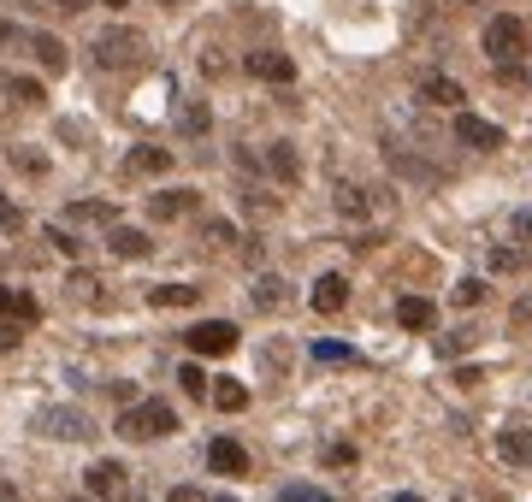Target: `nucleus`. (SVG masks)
<instances>
[{
  "label": "nucleus",
  "mask_w": 532,
  "mask_h": 502,
  "mask_svg": "<svg viewBox=\"0 0 532 502\" xmlns=\"http://www.w3.org/2000/svg\"><path fill=\"white\" fill-rule=\"evenodd\" d=\"M142 54H148V42H142V30H131V24H113V30L95 36V65L101 71H131Z\"/></svg>",
  "instance_id": "obj_3"
},
{
  "label": "nucleus",
  "mask_w": 532,
  "mask_h": 502,
  "mask_svg": "<svg viewBox=\"0 0 532 502\" xmlns=\"http://www.w3.org/2000/svg\"><path fill=\"white\" fill-rule=\"evenodd\" d=\"M308 302H314V314H343V302H349V278H343V272H326V278L314 284Z\"/></svg>",
  "instance_id": "obj_11"
},
{
  "label": "nucleus",
  "mask_w": 532,
  "mask_h": 502,
  "mask_svg": "<svg viewBox=\"0 0 532 502\" xmlns=\"http://www.w3.org/2000/svg\"><path fill=\"white\" fill-rule=\"evenodd\" d=\"M178 136H207V125H213V113H207V101H178Z\"/></svg>",
  "instance_id": "obj_21"
},
{
  "label": "nucleus",
  "mask_w": 532,
  "mask_h": 502,
  "mask_svg": "<svg viewBox=\"0 0 532 502\" xmlns=\"http://www.w3.org/2000/svg\"><path fill=\"white\" fill-rule=\"evenodd\" d=\"M172 502H219V497H201L196 485H178V491H172Z\"/></svg>",
  "instance_id": "obj_37"
},
{
  "label": "nucleus",
  "mask_w": 532,
  "mask_h": 502,
  "mask_svg": "<svg viewBox=\"0 0 532 502\" xmlns=\"http://www.w3.org/2000/svg\"><path fill=\"white\" fill-rule=\"evenodd\" d=\"M201 237H207V243H213V249H225V243H237V231H231V225H219V219H213V225H207V231H201Z\"/></svg>",
  "instance_id": "obj_32"
},
{
  "label": "nucleus",
  "mask_w": 532,
  "mask_h": 502,
  "mask_svg": "<svg viewBox=\"0 0 532 502\" xmlns=\"http://www.w3.org/2000/svg\"><path fill=\"white\" fill-rule=\"evenodd\" d=\"M337 213H343V219H373V213H379V201H373V189H361V184H337Z\"/></svg>",
  "instance_id": "obj_12"
},
{
  "label": "nucleus",
  "mask_w": 532,
  "mask_h": 502,
  "mask_svg": "<svg viewBox=\"0 0 532 502\" xmlns=\"http://www.w3.org/2000/svg\"><path fill=\"white\" fill-rule=\"evenodd\" d=\"M6 101H18V107H42L48 95H42V83H36V77H18V71H6Z\"/></svg>",
  "instance_id": "obj_23"
},
{
  "label": "nucleus",
  "mask_w": 532,
  "mask_h": 502,
  "mask_svg": "<svg viewBox=\"0 0 532 502\" xmlns=\"http://www.w3.org/2000/svg\"><path fill=\"white\" fill-rule=\"evenodd\" d=\"M107 6H131V0H107Z\"/></svg>",
  "instance_id": "obj_41"
},
{
  "label": "nucleus",
  "mask_w": 532,
  "mask_h": 502,
  "mask_svg": "<svg viewBox=\"0 0 532 502\" xmlns=\"http://www.w3.org/2000/svg\"><path fill=\"white\" fill-rule=\"evenodd\" d=\"M207 467H213L219 479H243V473H249V449L237 438H213L207 443Z\"/></svg>",
  "instance_id": "obj_8"
},
{
  "label": "nucleus",
  "mask_w": 532,
  "mask_h": 502,
  "mask_svg": "<svg viewBox=\"0 0 532 502\" xmlns=\"http://www.w3.org/2000/svg\"><path fill=\"white\" fill-rule=\"evenodd\" d=\"M450 296H456V308H479V302H485V284H479V278H462Z\"/></svg>",
  "instance_id": "obj_30"
},
{
  "label": "nucleus",
  "mask_w": 532,
  "mask_h": 502,
  "mask_svg": "<svg viewBox=\"0 0 532 502\" xmlns=\"http://www.w3.org/2000/svg\"><path fill=\"white\" fill-rule=\"evenodd\" d=\"M456 142H467V148H485V154H491V148H503V130L491 125V119H479V113H462V119H456Z\"/></svg>",
  "instance_id": "obj_9"
},
{
  "label": "nucleus",
  "mask_w": 532,
  "mask_h": 502,
  "mask_svg": "<svg viewBox=\"0 0 532 502\" xmlns=\"http://www.w3.org/2000/svg\"><path fill=\"white\" fill-rule=\"evenodd\" d=\"M66 219H95V225H113V201H71Z\"/></svg>",
  "instance_id": "obj_27"
},
{
  "label": "nucleus",
  "mask_w": 532,
  "mask_h": 502,
  "mask_svg": "<svg viewBox=\"0 0 532 502\" xmlns=\"http://www.w3.org/2000/svg\"><path fill=\"white\" fill-rule=\"evenodd\" d=\"M0 308H6V314H18V319H30V325L42 319V308H36V296H24V290H6V284H0Z\"/></svg>",
  "instance_id": "obj_25"
},
{
  "label": "nucleus",
  "mask_w": 532,
  "mask_h": 502,
  "mask_svg": "<svg viewBox=\"0 0 532 502\" xmlns=\"http://www.w3.org/2000/svg\"><path fill=\"white\" fill-rule=\"evenodd\" d=\"M24 331H30V319H18V314L0 308V355H12V349L24 343Z\"/></svg>",
  "instance_id": "obj_26"
},
{
  "label": "nucleus",
  "mask_w": 532,
  "mask_h": 502,
  "mask_svg": "<svg viewBox=\"0 0 532 502\" xmlns=\"http://www.w3.org/2000/svg\"><path fill=\"white\" fill-rule=\"evenodd\" d=\"M266 172H272L278 184H296V178H302V154H296V142H272V148H266Z\"/></svg>",
  "instance_id": "obj_13"
},
{
  "label": "nucleus",
  "mask_w": 532,
  "mask_h": 502,
  "mask_svg": "<svg viewBox=\"0 0 532 502\" xmlns=\"http://www.w3.org/2000/svg\"><path fill=\"white\" fill-rule=\"evenodd\" d=\"M36 432L42 438H60V443H77V438H89V414L83 408H42L36 414Z\"/></svg>",
  "instance_id": "obj_5"
},
{
  "label": "nucleus",
  "mask_w": 532,
  "mask_h": 502,
  "mask_svg": "<svg viewBox=\"0 0 532 502\" xmlns=\"http://www.w3.org/2000/svg\"><path fill=\"white\" fill-rule=\"evenodd\" d=\"M278 502H332V491H320V485H284Z\"/></svg>",
  "instance_id": "obj_29"
},
{
  "label": "nucleus",
  "mask_w": 532,
  "mask_h": 502,
  "mask_svg": "<svg viewBox=\"0 0 532 502\" xmlns=\"http://www.w3.org/2000/svg\"><path fill=\"white\" fill-rule=\"evenodd\" d=\"M314 355L320 361H355V349H343V343H314Z\"/></svg>",
  "instance_id": "obj_34"
},
{
  "label": "nucleus",
  "mask_w": 532,
  "mask_h": 502,
  "mask_svg": "<svg viewBox=\"0 0 532 502\" xmlns=\"http://www.w3.org/2000/svg\"><path fill=\"white\" fill-rule=\"evenodd\" d=\"M166 166H172L166 148H131V160H125V172H136V178H160Z\"/></svg>",
  "instance_id": "obj_20"
},
{
  "label": "nucleus",
  "mask_w": 532,
  "mask_h": 502,
  "mask_svg": "<svg viewBox=\"0 0 532 502\" xmlns=\"http://www.w3.org/2000/svg\"><path fill=\"white\" fill-rule=\"evenodd\" d=\"M196 189H160V195H148V213L154 219H184V213H196Z\"/></svg>",
  "instance_id": "obj_10"
},
{
  "label": "nucleus",
  "mask_w": 532,
  "mask_h": 502,
  "mask_svg": "<svg viewBox=\"0 0 532 502\" xmlns=\"http://www.w3.org/2000/svg\"><path fill=\"white\" fill-rule=\"evenodd\" d=\"M420 101H432V107H462L467 89L456 77H426V83H420Z\"/></svg>",
  "instance_id": "obj_18"
},
{
  "label": "nucleus",
  "mask_w": 532,
  "mask_h": 502,
  "mask_svg": "<svg viewBox=\"0 0 532 502\" xmlns=\"http://www.w3.org/2000/svg\"><path fill=\"white\" fill-rule=\"evenodd\" d=\"M213 408H225V414H243V408H249V390H243L237 378H213Z\"/></svg>",
  "instance_id": "obj_24"
},
{
  "label": "nucleus",
  "mask_w": 532,
  "mask_h": 502,
  "mask_svg": "<svg viewBox=\"0 0 532 502\" xmlns=\"http://www.w3.org/2000/svg\"><path fill=\"white\" fill-rule=\"evenodd\" d=\"M113 432L131 438V443H154V438H172V432H178V414H172L166 402H131Z\"/></svg>",
  "instance_id": "obj_1"
},
{
  "label": "nucleus",
  "mask_w": 532,
  "mask_h": 502,
  "mask_svg": "<svg viewBox=\"0 0 532 502\" xmlns=\"http://www.w3.org/2000/svg\"><path fill=\"white\" fill-rule=\"evenodd\" d=\"M0 231H24V213H18L6 195H0Z\"/></svg>",
  "instance_id": "obj_33"
},
{
  "label": "nucleus",
  "mask_w": 532,
  "mask_h": 502,
  "mask_svg": "<svg viewBox=\"0 0 532 502\" xmlns=\"http://www.w3.org/2000/svg\"><path fill=\"white\" fill-rule=\"evenodd\" d=\"M497 455H503L509 467H527L532 461V432L527 426H503V432H497Z\"/></svg>",
  "instance_id": "obj_15"
},
{
  "label": "nucleus",
  "mask_w": 532,
  "mask_h": 502,
  "mask_svg": "<svg viewBox=\"0 0 532 502\" xmlns=\"http://www.w3.org/2000/svg\"><path fill=\"white\" fill-rule=\"evenodd\" d=\"M243 65H249V77H261V83H296V60L278 54V48H255V54H243Z\"/></svg>",
  "instance_id": "obj_7"
},
{
  "label": "nucleus",
  "mask_w": 532,
  "mask_h": 502,
  "mask_svg": "<svg viewBox=\"0 0 532 502\" xmlns=\"http://www.w3.org/2000/svg\"><path fill=\"white\" fill-rule=\"evenodd\" d=\"M467 343H473V331H444L438 337V355H462Z\"/></svg>",
  "instance_id": "obj_31"
},
{
  "label": "nucleus",
  "mask_w": 532,
  "mask_h": 502,
  "mask_svg": "<svg viewBox=\"0 0 532 502\" xmlns=\"http://www.w3.org/2000/svg\"><path fill=\"white\" fill-rule=\"evenodd\" d=\"M397 325L402 331H432V325H438V308H432L426 296H402L397 302Z\"/></svg>",
  "instance_id": "obj_14"
},
{
  "label": "nucleus",
  "mask_w": 532,
  "mask_h": 502,
  "mask_svg": "<svg viewBox=\"0 0 532 502\" xmlns=\"http://www.w3.org/2000/svg\"><path fill=\"white\" fill-rule=\"evenodd\" d=\"M107 249L119 254V260H142V254L154 249V243H148L136 225H113V231H107Z\"/></svg>",
  "instance_id": "obj_17"
},
{
  "label": "nucleus",
  "mask_w": 532,
  "mask_h": 502,
  "mask_svg": "<svg viewBox=\"0 0 532 502\" xmlns=\"http://www.w3.org/2000/svg\"><path fill=\"white\" fill-rule=\"evenodd\" d=\"M349 461H355V449H349V443H332V449H326V467H349Z\"/></svg>",
  "instance_id": "obj_36"
},
{
  "label": "nucleus",
  "mask_w": 532,
  "mask_h": 502,
  "mask_svg": "<svg viewBox=\"0 0 532 502\" xmlns=\"http://www.w3.org/2000/svg\"><path fill=\"white\" fill-rule=\"evenodd\" d=\"M178 384H184V390H190V396H196V402H201V396H213V378L201 373L196 361H190V367H184V373H178Z\"/></svg>",
  "instance_id": "obj_28"
},
{
  "label": "nucleus",
  "mask_w": 532,
  "mask_h": 502,
  "mask_svg": "<svg viewBox=\"0 0 532 502\" xmlns=\"http://www.w3.org/2000/svg\"><path fill=\"white\" fill-rule=\"evenodd\" d=\"M521 231H527V237H532V207H527V213H521Z\"/></svg>",
  "instance_id": "obj_39"
},
{
  "label": "nucleus",
  "mask_w": 532,
  "mask_h": 502,
  "mask_svg": "<svg viewBox=\"0 0 532 502\" xmlns=\"http://www.w3.org/2000/svg\"><path fill=\"white\" fill-rule=\"evenodd\" d=\"M0 502H18V491H12V479H0Z\"/></svg>",
  "instance_id": "obj_38"
},
{
  "label": "nucleus",
  "mask_w": 532,
  "mask_h": 502,
  "mask_svg": "<svg viewBox=\"0 0 532 502\" xmlns=\"http://www.w3.org/2000/svg\"><path fill=\"white\" fill-rule=\"evenodd\" d=\"M491 266H497V272H515V266H521V249H497L491 254Z\"/></svg>",
  "instance_id": "obj_35"
},
{
  "label": "nucleus",
  "mask_w": 532,
  "mask_h": 502,
  "mask_svg": "<svg viewBox=\"0 0 532 502\" xmlns=\"http://www.w3.org/2000/svg\"><path fill=\"white\" fill-rule=\"evenodd\" d=\"M284 302H290L284 278H278V272H261V278H255V308H261V314H272V308H284Z\"/></svg>",
  "instance_id": "obj_22"
},
{
  "label": "nucleus",
  "mask_w": 532,
  "mask_h": 502,
  "mask_svg": "<svg viewBox=\"0 0 532 502\" xmlns=\"http://www.w3.org/2000/svg\"><path fill=\"white\" fill-rule=\"evenodd\" d=\"M485 54H491V65L509 77V71L521 65V54H527V24H521L515 12H497V18L485 24Z\"/></svg>",
  "instance_id": "obj_2"
},
{
  "label": "nucleus",
  "mask_w": 532,
  "mask_h": 502,
  "mask_svg": "<svg viewBox=\"0 0 532 502\" xmlns=\"http://www.w3.org/2000/svg\"><path fill=\"white\" fill-rule=\"evenodd\" d=\"M196 302H201L196 284H154L148 290V308H196Z\"/></svg>",
  "instance_id": "obj_19"
},
{
  "label": "nucleus",
  "mask_w": 532,
  "mask_h": 502,
  "mask_svg": "<svg viewBox=\"0 0 532 502\" xmlns=\"http://www.w3.org/2000/svg\"><path fill=\"white\" fill-rule=\"evenodd\" d=\"M385 502H420V497H414V491H402V497H385Z\"/></svg>",
  "instance_id": "obj_40"
},
{
  "label": "nucleus",
  "mask_w": 532,
  "mask_h": 502,
  "mask_svg": "<svg viewBox=\"0 0 532 502\" xmlns=\"http://www.w3.org/2000/svg\"><path fill=\"white\" fill-rule=\"evenodd\" d=\"M184 343H190L196 355H231V349H237V325H231V319H201V325L184 331Z\"/></svg>",
  "instance_id": "obj_4"
},
{
  "label": "nucleus",
  "mask_w": 532,
  "mask_h": 502,
  "mask_svg": "<svg viewBox=\"0 0 532 502\" xmlns=\"http://www.w3.org/2000/svg\"><path fill=\"white\" fill-rule=\"evenodd\" d=\"M83 479H89V491L101 502H131V473H125L119 461H95Z\"/></svg>",
  "instance_id": "obj_6"
},
{
  "label": "nucleus",
  "mask_w": 532,
  "mask_h": 502,
  "mask_svg": "<svg viewBox=\"0 0 532 502\" xmlns=\"http://www.w3.org/2000/svg\"><path fill=\"white\" fill-rule=\"evenodd\" d=\"M30 54L42 60V71H66V65H71L66 42H60V36H48V30H30Z\"/></svg>",
  "instance_id": "obj_16"
}]
</instances>
